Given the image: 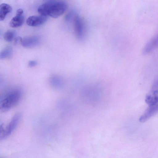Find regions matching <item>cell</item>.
<instances>
[{
  "label": "cell",
  "mask_w": 158,
  "mask_h": 158,
  "mask_svg": "<svg viewBox=\"0 0 158 158\" xmlns=\"http://www.w3.org/2000/svg\"><path fill=\"white\" fill-rule=\"evenodd\" d=\"M20 117V114H17L14 116L5 128H4L2 125H0V139H5L11 134L18 124Z\"/></svg>",
  "instance_id": "obj_3"
},
{
  "label": "cell",
  "mask_w": 158,
  "mask_h": 158,
  "mask_svg": "<svg viewBox=\"0 0 158 158\" xmlns=\"http://www.w3.org/2000/svg\"><path fill=\"white\" fill-rule=\"evenodd\" d=\"M46 16H32L29 17L27 20L26 23L27 25L31 27H36L44 23L47 20Z\"/></svg>",
  "instance_id": "obj_8"
},
{
  "label": "cell",
  "mask_w": 158,
  "mask_h": 158,
  "mask_svg": "<svg viewBox=\"0 0 158 158\" xmlns=\"http://www.w3.org/2000/svg\"><path fill=\"white\" fill-rule=\"evenodd\" d=\"M59 77L53 76L51 78V81L52 84L56 87L60 86L61 84V80Z\"/></svg>",
  "instance_id": "obj_14"
},
{
  "label": "cell",
  "mask_w": 158,
  "mask_h": 158,
  "mask_svg": "<svg viewBox=\"0 0 158 158\" xmlns=\"http://www.w3.org/2000/svg\"><path fill=\"white\" fill-rule=\"evenodd\" d=\"M15 36V33L12 31H8L4 34L3 38L4 40L7 42L11 41Z\"/></svg>",
  "instance_id": "obj_13"
},
{
  "label": "cell",
  "mask_w": 158,
  "mask_h": 158,
  "mask_svg": "<svg viewBox=\"0 0 158 158\" xmlns=\"http://www.w3.org/2000/svg\"><path fill=\"white\" fill-rule=\"evenodd\" d=\"M37 64V62L35 60H30L28 62V65L30 67H33Z\"/></svg>",
  "instance_id": "obj_15"
},
{
  "label": "cell",
  "mask_w": 158,
  "mask_h": 158,
  "mask_svg": "<svg viewBox=\"0 0 158 158\" xmlns=\"http://www.w3.org/2000/svg\"><path fill=\"white\" fill-rule=\"evenodd\" d=\"M13 49L11 47L8 46L5 48L0 52V58L1 59L10 57L12 55Z\"/></svg>",
  "instance_id": "obj_12"
},
{
  "label": "cell",
  "mask_w": 158,
  "mask_h": 158,
  "mask_svg": "<svg viewBox=\"0 0 158 158\" xmlns=\"http://www.w3.org/2000/svg\"><path fill=\"white\" fill-rule=\"evenodd\" d=\"M145 102L149 106L158 102V78L154 81L150 93L146 97Z\"/></svg>",
  "instance_id": "obj_4"
},
{
  "label": "cell",
  "mask_w": 158,
  "mask_h": 158,
  "mask_svg": "<svg viewBox=\"0 0 158 158\" xmlns=\"http://www.w3.org/2000/svg\"><path fill=\"white\" fill-rule=\"evenodd\" d=\"M75 32L77 37L81 39L84 35L85 23L82 18L78 15L75 16L74 19Z\"/></svg>",
  "instance_id": "obj_5"
},
{
  "label": "cell",
  "mask_w": 158,
  "mask_h": 158,
  "mask_svg": "<svg viewBox=\"0 0 158 158\" xmlns=\"http://www.w3.org/2000/svg\"><path fill=\"white\" fill-rule=\"evenodd\" d=\"M23 13V11L22 9H19L17 10L16 15H22Z\"/></svg>",
  "instance_id": "obj_16"
},
{
  "label": "cell",
  "mask_w": 158,
  "mask_h": 158,
  "mask_svg": "<svg viewBox=\"0 0 158 158\" xmlns=\"http://www.w3.org/2000/svg\"><path fill=\"white\" fill-rule=\"evenodd\" d=\"M67 7V4L65 2L51 1L42 4L41 10L45 16L49 15L53 18H56L62 15Z\"/></svg>",
  "instance_id": "obj_1"
},
{
  "label": "cell",
  "mask_w": 158,
  "mask_h": 158,
  "mask_svg": "<svg viewBox=\"0 0 158 158\" xmlns=\"http://www.w3.org/2000/svg\"><path fill=\"white\" fill-rule=\"evenodd\" d=\"M24 17L22 15H16L10 22V26L13 28H16L21 26L24 22Z\"/></svg>",
  "instance_id": "obj_10"
},
{
  "label": "cell",
  "mask_w": 158,
  "mask_h": 158,
  "mask_svg": "<svg viewBox=\"0 0 158 158\" xmlns=\"http://www.w3.org/2000/svg\"><path fill=\"white\" fill-rule=\"evenodd\" d=\"M22 97V92L18 89L13 90L1 100L0 110L2 112L7 111L16 105Z\"/></svg>",
  "instance_id": "obj_2"
},
{
  "label": "cell",
  "mask_w": 158,
  "mask_h": 158,
  "mask_svg": "<svg viewBox=\"0 0 158 158\" xmlns=\"http://www.w3.org/2000/svg\"><path fill=\"white\" fill-rule=\"evenodd\" d=\"M158 47V35L153 37L145 46L143 50V53L148 54Z\"/></svg>",
  "instance_id": "obj_9"
},
{
  "label": "cell",
  "mask_w": 158,
  "mask_h": 158,
  "mask_svg": "<svg viewBox=\"0 0 158 158\" xmlns=\"http://www.w3.org/2000/svg\"><path fill=\"white\" fill-rule=\"evenodd\" d=\"M11 7L8 4L2 3L0 6V20H3L7 14L10 12L12 10Z\"/></svg>",
  "instance_id": "obj_11"
},
{
  "label": "cell",
  "mask_w": 158,
  "mask_h": 158,
  "mask_svg": "<svg viewBox=\"0 0 158 158\" xmlns=\"http://www.w3.org/2000/svg\"><path fill=\"white\" fill-rule=\"evenodd\" d=\"M158 112V102L156 103L149 106L143 114L140 116L139 121L141 122H144Z\"/></svg>",
  "instance_id": "obj_6"
},
{
  "label": "cell",
  "mask_w": 158,
  "mask_h": 158,
  "mask_svg": "<svg viewBox=\"0 0 158 158\" xmlns=\"http://www.w3.org/2000/svg\"><path fill=\"white\" fill-rule=\"evenodd\" d=\"M39 37L33 36L22 39L21 41L22 45L26 48H32L36 46L40 43Z\"/></svg>",
  "instance_id": "obj_7"
}]
</instances>
